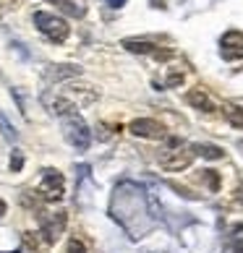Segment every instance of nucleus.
Listing matches in <instances>:
<instances>
[{
	"mask_svg": "<svg viewBox=\"0 0 243 253\" xmlns=\"http://www.w3.org/2000/svg\"><path fill=\"white\" fill-rule=\"evenodd\" d=\"M34 24H37V29H40L55 44H63L65 40H68V34H71V26H68L65 18L52 16V13H45V11H37L34 13Z\"/></svg>",
	"mask_w": 243,
	"mask_h": 253,
	"instance_id": "3",
	"label": "nucleus"
},
{
	"mask_svg": "<svg viewBox=\"0 0 243 253\" xmlns=\"http://www.w3.org/2000/svg\"><path fill=\"white\" fill-rule=\"evenodd\" d=\"M220 55L225 60H230V63L243 60V32L230 29V32L222 34V40H220Z\"/></svg>",
	"mask_w": 243,
	"mask_h": 253,
	"instance_id": "7",
	"label": "nucleus"
},
{
	"mask_svg": "<svg viewBox=\"0 0 243 253\" xmlns=\"http://www.w3.org/2000/svg\"><path fill=\"white\" fill-rule=\"evenodd\" d=\"M107 5H110V8H123L126 0H107Z\"/></svg>",
	"mask_w": 243,
	"mask_h": 253,
	"instance_id": "21",
	"label": "nucleus"
},
{
	"mask_svg": "<svg viewBox=\"0 0 243 253\" xmlns=\"http://www.w3.org/2000/svg\"><path fill=\"white\" fill-rule=\"evenodd\" d=\"M21 165H24V157L16 152V157L11 159V170H13V172H18V170H21Z\"/></svg>",
	"mask_w": 243,
	"mask_h": 253,
	"instance_id": "19",
	"label": "nucleus"
},
{
	"mask_svg": "<svg viewBox=\"0 0 243 253\" xmlns=\"http://www.w3.org/2000/svg\"><path fill=\"white\" fill-rule=\"evenodd\" d=\"M110 217L126 230L131 240H142L154 230L160 219V206L152 193H146L139 183L123 180L115 185L110 199Z\"/></svg>",
	"mask_w": 243,
	"mask_h": 253,
	"instance_id": "1",
	"label": "nucleus"
},
{
	"mask_svg": "<svg viewBox=\"0 0 243 253\" xmlns=\"http://www.w3.org/2000/svg\"><path fill=\"white\" fill-rule=\"evenodd\" d=\"M222 110H225V118L230 120V126H236V128H243V110H241V107L225 105Z\"/></svg>",
	"mask_w": 243,
	"mask_h": 253,
	"instance_id": "15",
	"label": "nucleus"
},
{
	"mask_svg": "<svg viewBox=\"0 0 243 253\" xmlns=\"http://www.w3.org/2000/svg\"><path fill=\"white\" fill-rule=\"evenodd\" d=\"M181 81H183V73H170L167 76V86H178Z\"/></svg>",
	"mask_w": 243,
	"mask_h": 253,
	"instance_id": "20",
	"label": "nucleus"
},
{
	"mask_svg": "<svg viewBox=\"0 0 243 253\" xmlns=\"http://www.w3.org/2000/svg\"><path fill=\"white\" fill-rule=\"evenodd\" d=\"M201 180L209 185V191H212V193H217V191H220V175L214 172V170H204V172H201Z\"/></svg>",
	"mask_w": 243,
	"mask_h": 253,
	"instance_id": "16",
	"label": "nucleus"
},
{
	"mask_svg": "<svg viewBox=\"0 0 243 253\" xmlns=\"http://www.w3.org/2000/svg\"><path fill=\"white\" fill-rule=\"evenodd\" d=\"M48 3H55L60 11H65L68 16H76V18L84 16V8H81L79 3H73V0H48Z\"/></svg>",
	"mask_w": 243,
	"mask_h": 253,
	"instance_id": "13",
	"label": "nucleus"
},
{
	"mask_svg": "<svg viewBox=\"0 0 243 253\" xmlns=\"http://www.w3.org/2000/svg\"><path fill=\"white\" fill-rule=\"evenodd\" d=\"M191 149H194V154H199L204 159H222L225 157V152H222L220 146H214V144H196Z\"/></svg>",
	"mask_w": 243,
	"mask_h": 253,
	"instance_id": "12",
	"label": "nucleus"
},
{
	"mask_svg": "<svg viewBox=\"0 0 243 253\" xmlns=\"http://www.w3.org/2000/svg\"><path fill=\"white\" fill-rule=\"evenodd\" d=\"M3 214H5V201L0 199V217H3Z\"/></svg>",
	"mask_w": 243,
	"mask_h": 253,
	"instance_id": "22",
	"label": "nucleus"
},
{
	"mask_svg": "<svg viewBox=\"0 0 243 253\" xmlns=\"http://www.w3.org/2000/svg\"><path fill=\"white\" fill-rule=\"evenodd\" d=\"M167 144H170V149L167 152L160 154V167L165 172H183V170H189L191 162H194V149L189 144H181L178 138H167Z\"/></svg>",
	"mask_w": 243,
	"mask_h": 253,
	"instance_id": "2",
	"label": "nucleus"
},
{
	"mask_svg": "<svg viewBox=\"0 0 243 253\" xmlns=\"http://www.w3.org/2000/svg\"><path fill=\"white\" fill-rule=\"evenodd\" d=\"M40 196L45 201H60L65 193V180L58 170H45L42 172V183H40Z\"/></svg>",
	"mask_w": 243,
	"mask_h": 253,
	"instance_id": "6",
	"label": "nucleus"
},
{
	"mask_svg": "<svg viewBox=\"0 0 243 253\" xmlns=\"http://www.w3.org/2000/svg\"><path fill=\"white\" fill-rule=\"evenodd\" d=\"M0 130H3V136L5 138H11V141H16V130H13V126L8 123V120L3 118V112H0Z\"/></svg>",
	"mask_w": 243,
	"mask_h": 253,
	"instance_id": "17",
	"label": "nucleus"
},
{
	"mask_svg": "<svg viewBox=\"0 0 243 253\" xmlns=\"http://www.w3.org/2000/svg\"><path fill=\"white\" fill-rule=\"evenodd\" d=\"M65 253H87V248H84V243H81V240L71 238V240H68V251H65Z\"/></svg>",
	"mask_w": 243,
	"mask_h": 253,
	"instance_id": "18",
	"label": "nucleus"
},
{
	"mask_svg": "<svg viewBox=\"0 0 243 253\" xmlns=\"http://www.w3.org/2000/svg\"><path fill=\"white\" fill-rule=\"evenodd\" d=\"M63 130H65V138L84 152V149H89V141H92V130L89 126L84 123V118L79 112H68V115H63Z\"/></svg>",
	"mask_w": 243,
	"mask_h": 253,
	"instance_id": "4",
	"label": "nucleus"
},
{
	"mask_svg": "<svg viewBox=\"0 0 243 253\" xmlns=\"http://www.w3.org/2000/svg\"><path fill=\"white\" fill-rule=\"evenodd\" d=\"M128 130L139 138H152V141H162L167 138V128L160 123V120H152V118H136L131 120Z\"/></svg>",
	"mask_w": 243,
	"mask_h": 253,
	"instance_id": "5",
	"label": "nucleus"
},
{
	"mask_svg": "<svg viewBox=\"0 0 243 253\" xmlns=\"http://www.w3.org/2000/svg\"><path fill=\"white\" fill-rule=\"evenodd\" d=\"M228 253H243V224H233V227H230Z\"/></svg>",
	"mask_w": 243,
	"mask_h": 253,
	"instance_id": "11",
	"label": "nucleus"
},
{
	"mask_svg": "<svg viewBox=\"0 0 243 253\" xmlns=\"http://www.w3.org/2000/svg\"><path fill=\"white\" fill-rule=\"evenodd\" d=\"M186 99H189V105H191V107L201 110V112H214V110H217V105H214V99L209 97V91L204 89V86H196V89H191L189 94H186Z\"/></svg>",
	"mask_w": 243,
	"mask_h": 253,
	"instance_id": "10",
	"label": "nucleus"
},
{
	"mask_svg": "<svg viewBox=\"0 0 243 253\" xmlns=\"http://www.w3.org/2000/svg\"><path fill=\"white\" fill-rule=\"evenodd\" d=\"M123 47L128 52H136V55H152L154 60H170L175 55L173 50H162V47H157V44L146 42V40H123Z\"/></svg>",
	"mask_w": 243,
	"mask_h": 253,
	"instance_id": "8",
	"label": "nucleus"
},
{
	"mask_svg": "<svg viewBox=\"0 0 243 253\" xmlns=\"http://www.w3.org/2000/svg\"><path fill=\"white\" fill-rule=\"evenodd\" d=\"M55 71H50V79H68V76H79V65H52Z\"/></svg>",
	"mask_w": 243,
	"mask_h": 253,
	"instance_id": "14",
	"label": "nucleus"
},
{
	"mask_svg": "<svg viewBox=\"0 0 243 253\" xmlns=\"http://www.w3.org/2000/svg\"><path fill=\"white\" fill-rule=\"evenodd\" d=\"M65 222H68V217H65L63 211L58 214H42V235L48 243H55L60 235H63V230H65Z\"/></svg>",
	"mask_w": 243,
	"mask_h": 253,
	"instance_id": "9",
	"label": "nucleus"
}]
</instances>
